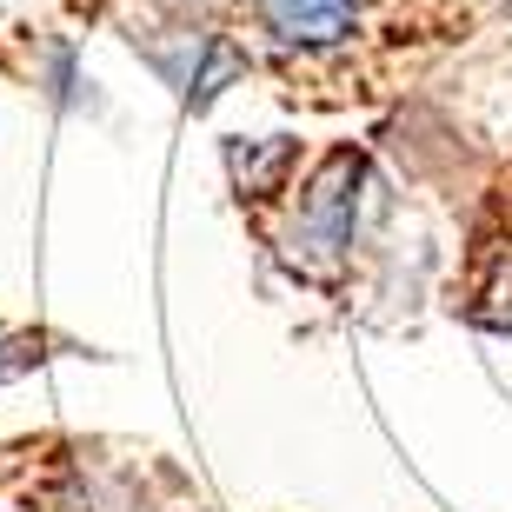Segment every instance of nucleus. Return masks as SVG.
Returning <instances> with one entry per match:
<instances>
[{
    "instance_id": "f257e3e1",
    "label": "nucleus",
    "mask_w": 512,
    "mask_h": 512,
    "mask_svg": "<svg viewBox=\"0 0 512 512\" xmlns=\"http://www.w3.org/2000/svg\"><path fill=\"white\" fill-rule=\"evenodd\" d=\"M253 7L280 40H300V47H333L360 20V0H253Z\"/></svg>"
},
{
    "instance_id": "f03ea898",
    "label": "nucleus",
    "mask_w": 512,
    "mask_h": 512,
    "mask_svg": "<svg viewBox=\"0 0 512 512\" xmlns=\"http://www.w3.org/2000/svg\"><path fill=\"white\" fill-rule=\"evenodd\" d=\"M346 207H353V160H333L326 180L313 187V200H306V227H313L320 253H333L346 240Z\"/></svg>"
},
{
    "instance_id": "7ed1b4c3",
    "label": "nucleus",
    "mask_w": 512,
    "mask_h": 512,
    "mask_svg": "<svg viewBox=\"0 0 512 512\" xmlns=\"http://www.w3.org/2000/svg\"><path fill=\"white\" fill-rule=\"evenodd\" d=\"M14 366H27V353H20L14 340H0V373H14Z\"/></svg>"
}]
</instances>
